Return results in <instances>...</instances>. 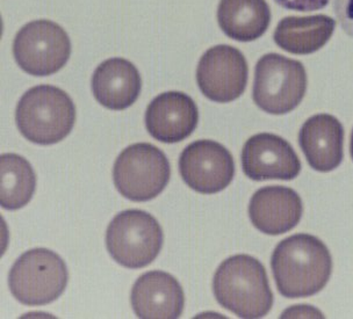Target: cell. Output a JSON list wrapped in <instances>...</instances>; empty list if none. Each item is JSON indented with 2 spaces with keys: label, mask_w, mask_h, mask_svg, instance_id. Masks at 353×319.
Listing matches in <instances>:
<instances>
[{
  "label": "cell",
  "mask_w": 353,
  "mask_h": 319,
  "mask_svg": "<svg viewBox=\"0 0 353 319\" xmlns=\"http://www.w3.org/2000/svg\"><path fill=\"white\" fill-rule=\"evenodd\" d=\"M271 266L276 288L283 296L309 298L323 289L330 279L332 259L320 239L298 234L278 244Z\"/></svg>",
  "instance_id": "1"
},
{
  "label": "cell",
  "mask_w": 353,
  "mask_h": 319,
  "mask_svg": "<svg viewBox=\"0 0 353 319\" xmlns=\"http://www.w3.org/2000/svg\"><path fill=\"white\" fill-rule=\"evenodd\" d=\"M216 301L241 318H261L273 305L264 266L256 258L237 254L223 261L214 276Z\"/></svg>",
  "instance_id": "2"
},
{
  "label": "cell",
  "mask_w": 353,
  "mask_h": 319,
  "mask_svg": "<svg viewBox=\"0 0 353 319\" xmlns=\"http://www.w3.org/2000/svg\"><path fill=\"white\" fill-rule=\"evenodd\" d=\"M15 121L27 140L52 145L70 134L76 121V107L61 88L40 85L21 96L15 110Z\"/></svg>",
  "instance_id": "3"
},
{
  "label": "cell",
  "mask_w": 353,
  "mask_h": 319,
  "mask_svg": "<svg viewBox=\"0 0 353 319\" xmlns=\"http://www.w3.org/2000/svg\"><path fill=\"white\" fill-rule=\"evenodd\" d=\"M68 268L59 254L47 249L27 251L15 261L8 276L12 295L25 305H46L62 295Z\"/></svg>",
  "instance_id": "4"
},
{
  "label": "cell",
  "mask_w": 353,
  "mask_h": 319,
  "mask_svg": "<svg viewBox=\"0 0 353 319\" xmlns=\"http://www.w3.org/2000/svg\"><path fill=\"white\" fill-rule=\"evenodd\" d=\"M164 234L157 220L142 210H125L107 227L106 246L118 264L130 269L145 267L157 258Z\"/></svg>",
  "instance_id": "5"
},
{
  "label": "cell",
  "mask_w": 353,
  "mask_h": 319,
  "mask_svg": "<svg viewBox=\"0 0 353 319\" xmlns=\"http://www.w3.org/2000/svg\"><path fill=\"white\" fill-rule=\"evenodd\" d=\"M305 90L307 74L301 62L278 54H268L258 61L252 96L266 113H290L305 98Z\"/></svg>",
  "instance_id": "6"
},
{
  "label": "cell",
  "mask_w": 353,
  "mask_h": 319,
  "mask_svg": "<svg viewBox=\"0 0 353 319\" xmlns=\"http://www.w3.org/2000/svg\"><path fill=\"white\" fill-rule=\"evenodd\" d=\"M171 167L165 154L149 143L132 144L119 154L113 179L120 194L130 201L159 196L169 184Z\"/></svg>",
  "instance_id": "7"
},
{
  "label": "cell",
  "mask_w": 353,
  "mask_h": 319,
  "mask_svg": "<svg viewBox=\"0 0 353 319\" xmlns=\"http://www.w3.org/2000/svg\"><path fill=\"white\" fill-rule=\"evenodd\" d=\"M13 55L27 74L50 76L61 70L70 59V37L55 22L32 21L15 35Z\"/></svg>",
  "instance_id": "8"
},
{
  "label": "cell",
  "mask_w": 353,
  "mask_h": 319,
  "mask_svg": "<svg viewBox=\"0 0 353 319\" xmlns=\"http://www.w3.org/2000/svg\"><path fill=\"white\" fill-rule=\"evenodd\" d=\"M249 76L247 59L232 45H216L200 59L196 81L203 96L215 103H232L245 91Z\"/></svg>",
  "instance_id": "9"
},
{
  "label": "cell",
  "mask_w": 353,
  "mask_h": 319,
  "mask_svg": "<svg viewBox=\"0 0 353 319\" xmlns=\"http://www.w3.org/2000/svg\"><path fill=\"white\" fill-rule=\"evenodd\" d=\"M179 172L188 187L203 194H215L228 187L235 164L228 149L210 140L195 141L179 158Z\"/></svg>",
  "instance_id": "10"
},
{
  "label": "cell",
  "mask_w": 353,
  "mask_h": 319,
  "mask_svg": "<svg viewBox=\"0 0 353 319\" xmlns=\"http://www.w3.org/2000/svg\"><path fill=\"white\" fill-rule=\"evenodd\" d=\"M242 169L254 181L292 180L301 171L294 149L280 136L261 132L245 142L242 150Z\"/></svg>",
  "instance_id": "11"
},
{
  "label": "cell",
  "mask_w": 353,
  "mask_h": 319,
  "mask_svg": "<svg viewBox=\"0 0 353 319\" xmlns=\"http://www.w3.org/2000/svg\"><path fill=\"white\" fill-rule=\"evenodd\" d=\"M198 107L183 92H165L156 96L145 112V125L154 138L163 143L181 142L194 132Z\"/></svg>",
  "instance_id": "12"
},
{
  "label": "cell",
  "mask_w": 353,
  "mask_h": 319,
  "mask_svg": "<svg viewBox=\"0 0 353 319\" xmlns=\"http://www.w3.org/2000/svg\"><path fill=\"white\" fill-rule=\"evenodd\" d=\"M130 300L139 318L176 319L184 310V290L176 279L163 271L140 276L132 287Z\"/></svg>",
  "instance_id": "13"
},
{
  "label": "cell",
  "mask_w": 353,
  "mask_h": 319,
  "mask_svg": "<svg viewBox=\"0 0 353 319\" xmlns=\"http://www.w3.org/2000/svg\"><path fill=\"white\" fill-rule=\"evenodd\" d=\"M303 213L301 198L292 188L268 186L256 192L249 205L251 223L266 235H283L298 225Z\"/></svg>",
  "instance_id": "14"
},
{
  "label": "cell",
  "mask_w": 353,
  "mask_h": 319,
  "mask_svg": "<svg viewBox=\"0 0 353 319\" xmlns=\"http://www.w3.org/2000/svg\"><path fill=\"white\" fill-rule=\"evenodd\" d=\"M344 129L330 114H317L308 119L299 134V144L309 165L319 172H330L343 161Z\"/></svg>",
  "instance_id": "15"
},
{
  "label": "cell",
  "mask_w": 353,
  "mask_h": 319,
  "mask_svg": "<svg viewBox=\"0 0 353 319\" xmlns=\"http://www.w3.org/2000/svg\"><path fill=\"white\" fill-rule=\"evenodd\" d=\"M141 88L140 72L127 59H107L93 74V96L108 110H122L132 106L140 96Z\"/></svg>",
  "instance_id": "16"
},
{
  "label": "cell",
  "mask_w": 353,
  "mask_h": 319,
  "mask_svg": "<svg viewBox=\"0 0 353 319\" xmlns=\"http://www.w3.org/2000/svg\"><path fill=\"white\" fill-rule=\"evenodd\" d=\"M336 22L327 15L288 17L279 22L274 41L285 52L308 55L320 50L330 40Z\"/></svg>",
  "instance_id": "17"
},
{
  "label": "cell",
  "mask_w": 353,
  "mask_h": 319,
  "mask_svg": "<svg viewBox=\"0 0 353 319\" xmlns=\"http://www.w3.org/2000/svg\"><path fill=\"white\" fill-rule=\"evenodd\" d=\"M217 21L232 40L251 42L269 28L271 11L265 0H221Z\"/></svg>",
  "instance_id": "18"
},
{
  "label": "cell",
  "mask_w": 353,
  "mask_h": 319,
  "mask_svg": "<svg viewBox=\"0 0 353 319\" xmlns=\"http://www.w3.org/2000/svg\"><path fill=\"white\" fill-rule=\"evenodd\" d=\"M0 203L4 209L17 210L28 205L33 198L37 176L25 158L5 154L0 158Z\"/></svg>",
  "instance_id": "19"
},
{
  "label": "cell",
  "mask_w": 353,
  "mask_h": 319,
  "mask_svg": "<svg viewBox=\"0 0 353 319\" xmlns=\"http://www.w3.org/2000/svg\"><path fill=\"white\" fill-rule=\"evenodd\" d=\"M334 12L342 30L353 39V0H334Z\"/></svg>",
  "instance_id": "20"
},
{
  "label": "cell",
  "mask_w": 353,
  "mask_h": 319,
  "mask_svg": "<svg viewBox=\"0 0 353 319\" xmlns=\"http://www.w3.org/2000/svg\"><path fill=\"white\" fill-rule=\"evenodd\" d=\"M281 8L298 12L319 11L329 4V0H274Z\"/></svg>",
  "instance_id": "21"
},
{
  "label": "cell",
  "mask_w": 353,
  "mask_h": 319,
  "mask_svg": "<svg viewBox=\"0 0 353 319\" xmlns=\"http://www.w3.org/2000/svg\"><path fill=\"white\" fill-rule=\"evenodd\" d=\"M286 317H313V318H323V315L319 310L310 305H295L293 308L283 313V318Z\"/></svg>",
  "instance_id": "22"
},
{
  "label": "cell",
  "mask_w": 353,
  "mask_h": 319,
  "mask_svg": "<svg viewBox=\"0 0 353 319\" xmlns=\"http://www.w3.org/2000/svg\"><path fill=\"white\" fill-rule=\"evenodd\" d=\"M350 152H351V157L353 159V132L352 135H351V143H350Z\"/></svg>",
  "instance_id": "23"
}]
</instances>
